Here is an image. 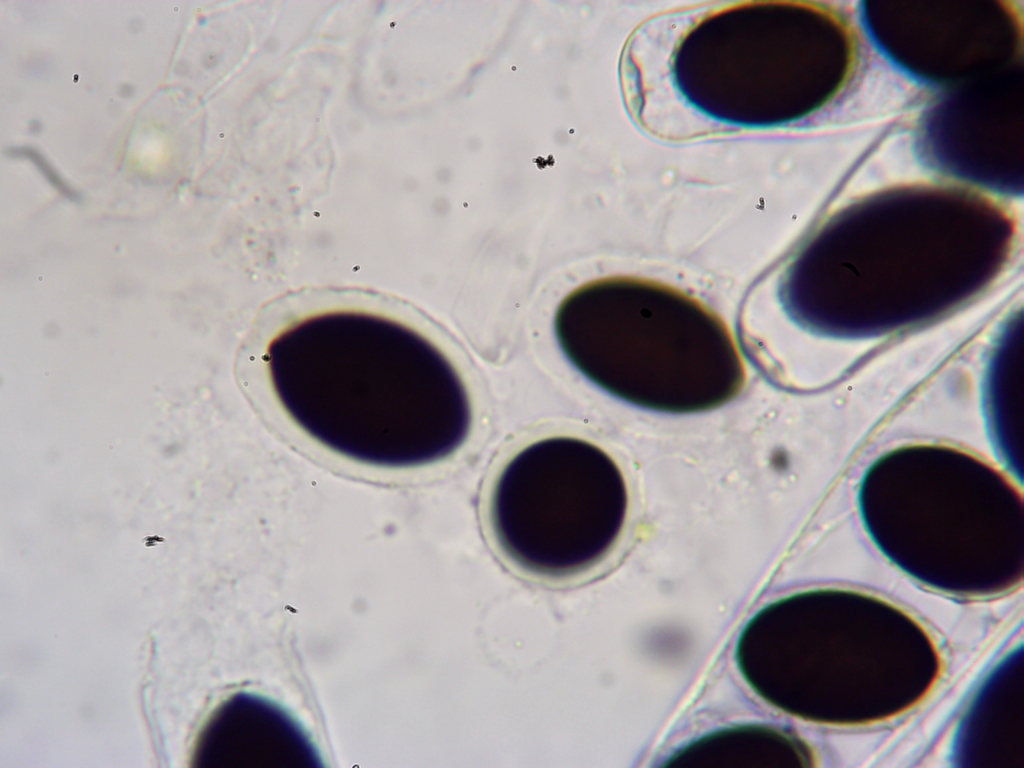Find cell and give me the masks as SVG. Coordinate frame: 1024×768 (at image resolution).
I'll list each match as a JSON object with an SVG mask.
<instances>
[{"instance_id":"1","label":"cell","mask_w":1024,"mask_h":768,"mask_svg":"<svg viewBox=\"0 0 1024 768\" xmlns=\"http://www.w3.org/2000/svg\"><path fill=\"white\" fill-rule=\"evenodd\" d=\"M271 385L289 418L330 451L404 469L457 452L473 425L455 365L418 331L376 315L314 316L268 352Z\"/></svg>"},{"instance_id":"2","label":"cell","mask_w":1024,"mask_h":768,"mask_svg":"<svg viewBox=\"0 0 1024 768\" xmlns=\"http://www.w3.org/2000/svg\"><path fill=\"white\" fill-rule=\"evenodd\" d=\"M556 339L590 382L638 407L695 413L735 398L745 382L740 348L723 319L670 285L609 276L559 304Z\"/></svg>"},{"instance_id":"3","label":"cell","mask_w":1024,"mask_h":768,"mask_svg":"<svg viewBox=\"0 0 1024 768\" xmlns=\"http://www.w3.org/2000/svg\"><path fill=\"white\" fill-rule=\"evenodd\" d=\"M628 491L597 444L557 435L516 452L498 474L489 520L498 548L537 578L579 576L600 563L626 522Z\"/></svg>"},{"instance_id":"4","label":"cell","mask_w":1024,"mask_h":768,"mask_svg":"<svg viewBox=\"0 0 1024 768\" xmlns=\"http://www.w3.org/2000/svg\"><path fill=\"white\" fill-rule=\"evenodd\" d=\"M195 768H318L322 757L307 731L276 702L238 692L210 715L197 737Z\"/></svg>"}]
</instances>
